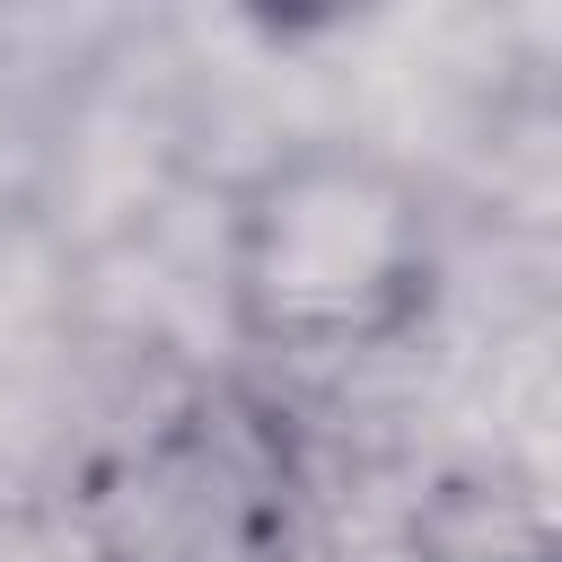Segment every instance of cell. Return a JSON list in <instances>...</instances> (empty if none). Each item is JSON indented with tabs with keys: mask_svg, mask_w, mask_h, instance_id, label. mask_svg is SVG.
Masks as SVG:
<instances>
[{
	"mask_svg": "<svg viewBox=\"0 0 562 562\" xmlns=\"http://www.w3.org/2000/svg\"><path fill=\"white\" fill-rule=\"evenodd\" d=\"M88 562H299L307 457L263 386H193L70 492Z\"/></svg>",
	"mask_w": 562,
	"mask_h": 562,
	"instance_id": "7a4b0ae2",
	"label": "cell"
},
{
	"mask_svg": "<svg viewBox=\"0 0 562 562\" xmlns=\"http://www.w3.org/2000/svg\"><path fill=\"white\" fill-rule=\"evenodd\" d=\"M228 325L281 360H360L404 342L439 299L430 193L351 140H299L263 158L220 237Z\"/></svg>",
	"mask_w": 562,
	"mask_h": 562,
	"instance_id": "6da1fadb",
	"label": "cell"
}]
</instances>
